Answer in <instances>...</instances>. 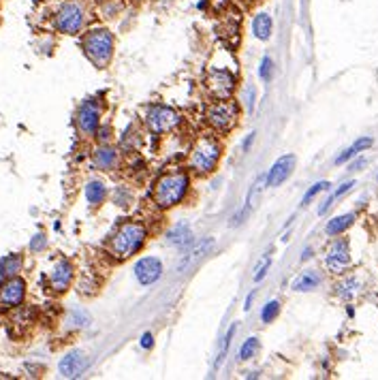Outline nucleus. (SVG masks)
<instances>
[{
  "mask_svg": "<svg viewBox=\"0 0 378 380\" xmlns=\"http://www.w3.org/2000/svg\"><path fill=\"white\" fill-rule=\"evenodd\" d=\"M56 26H58L60 32H67V34H75L81 30L83 26V11L79 4L75 2H67L60 6L58 15H56Z\"/></svg>",
  "mask_w": 378,
  "mask_h": 380,
  "instance_id": "0eeeda50",
  "label": "nucleus"
},
{
  "mask_svg": "<svg viewBox=\"0 0 378 380\" xmlns=\"http://www.w3.org/2000/svg\"><path fill=\"white\" fill-rule=\"evenodd\" d=\"M146 122H148L150 131L167 133V131H171V128H175L177 124H180V116H177L173 109H169V107L154 105V107H150V111H148V116H146Z\"/></svg>",
  "mask_w": 378,
  "mask_h": 380,
  "instance_id": "423d86ee",
  "label": "nucleus"
},
{
  "mask_svg": "<svg viewBox=\"0 0 378 380\" xmlns=\"http://www.w3.org/2000/svg\"><path fill=\"white\" fill-rule=\"evenodd\" d=\"M327 188H329V182H316V184L312 186V188H310V190L303 195V201H302V203H303V205H308L310 201L318 195V192H323V190H327Z\"/></svg>",
  "mask_w": 378,
  "mask_h": 380,
  "instance_id": "cd10ccee",
  "label": "nucleus"
},
{
  "mask_svg": "<svg viewBox=\"0 0 378 380\" xmlns=\"http://www.w3.org/2000/svg\"><path fill=\"white\" fill-rule=\"evenodd\" d=\"M71 278H73V267H71V263L60 261L52 271V286L56 291H64L71 284Z\"/></svg>",
  "mask_w": 378,
  "mask_h": 380,
  "instance_id": "dca6fc26",
  "label": "nucleus"
},
{
  "mask_svg": "<svg viewBox=\"0 0 378 380\" xmlns=\"http://www.w3.org/2000/svg\"><path fill=\"white\" fill-rule=\"evenodd\" d=\"M348 261H351V254H348V243L344 239L333 241L331 248H329V252H327V267L338 274V271H342V269L346 267Z\"/></svg>",
  "mask_w": 378,
  "mask_h": 380,
  "instance_id": "f8f14e48",
  "label": "nucleus"
},
{
  "mask_svg": "<svg viewBox=\"0 0 378 380\" xmlns=\"http://www.w3.org/2000/svg\"><path fill=\"white\" fill-rule=\"evenodd\" d=\"M105 195H107V190H105L103 182H90L88 186H85V199H88L92 205L101 203V201L105 199Z\"/></svg>",
  "mask_w": 378,
  "mask_h": 380,
  "instance_id": "5701e85b",
  "label": "nucleus"
},
{
  "mask_svg": "<svg viewBox=\"0 0 378 380\" xmlns=\"http://www.w3.org/2000/svg\"><path fill=\"white\" fill-rule=\"evenodd\" d=\"M353 286H357V282H355V280H348V282H344V284H340V295H342V297H351Z\"/></svg>",
  "mask_w": 378,
  "mask_h": 380,
  "instance_id": "2f4dec72",
  "label": "nucleus"
},
{
  "mask_svg": "<svg viewBox=\"0 0 378 380\" xmlns=\"http://www.w3.org/2000/svg\"><path fill=\"white\" fill-rule=\"evenodd\" d=\"M186 190H188V175L184 171H175V173L160 177L152 197L158 207H171L180 203L182 197L186 195Z\"/></svg>",
  "mask_w": 378,
  "mask_h": 380,
  "instance_id": "f03ea898",
  "label": "nucleus"
},
{
  "mask_svg": "<svg viewBox=\"0 0 378 380\" xmlns=\"http://www.w3.org/2000/svg\"><path fill=\"white\" fill-rule=\"evenodd\" d=\"M252 299H254V293H250V295L246 297V305H244V310H250V305H252Z\"/></svg>",
  "mask_w": 378,
  "mask_h": 380,
  "instance_id": "e433bc0d",
  "label": "nucleus"
},
{
  "mask_svg": "<svg viewBox=\"0 0 378 380\" xmlns=\"http://www.w3.org/2000/svg\"><path fill=\"white\" fill-rule=\"evenodd\" d=\"M21 269V256L19 254H9L0 261V274L2 276H15L17 271Z\"/></svg>",
  "mask_w": 378,
  "mask_h": 380,
  "instance_id": "4be33fe9",
  "label": "nucleus"
},
{
  "mask_svg": "<svg viewBox=\"0 0 378 380\" xmlns=\"http://www.w3.org/2000/svg\"><path fill=\"white\" fill-rule=\"evenodd\" d=\"M353 186H355V182H346V184H342V186H340V188H338L336 192H333V195H331L329 199H327V201H325V203H323V205H320V207H318V214H325V212H327V210H329V207L333 205V201H336L338 197H342V195H344V192H348V190H351V188H353Z\"/></svg>",
  "mask_w": 378,
  "mask_h": 380,
  "instance_id": "a878e982",
  "label": "nucleus"
},
{
  "mask_svg": "<svg viewBox=\"0 0 378 380\" xmlns=\"http://www.w3.org/2000/svg\"><path fill=\"white\" fill-rule=\"evenodd\" d=\"M372 146V139L370 137H361V139H357L353 143V148H355V152H361V150H366V148H370Z\"/></svg>",
  "mask_w": 378,
  "mask_h": 380,
  "instance_id": "473e14b6",
  "label": "nucleus"
},
{
  "mask_svg": "<svg viewBox=\"0 0 378 380\" xmlns=\"http://www.w3.org/2000/svg\"><path fill=\"white\" fill-rule=\"evenodd\" d=\"M212 248H214V239H212V237H205V239H201V241H199L195 248L190 250L188 254H184L182 259H180V263H177V271H180V274H184V271H186L188 267H192V265H195L199 259H201L203 254H208Z\"/></svg>",
  "mask_w": 378,
  "mask_h": 380,
  "instance_id": "4468645a",
  "label": "nucleus"
},
{
  "mask_svg": "<svg viewBox=\"0 0 378 380\" xmlns=\"http://www.w3.org/2000/svg\"><path fill=\"white\" fill-rule=\"evenodd\" d=\"M259 75H261L263 81H269V79H272V75H274V62H272V58H269V56H265V58H263L261 69H259Z\"/></svg>",
  "mask_w": 378,
  "mask_h": 380,
  "instance_id": "c85d7f7f",
  "label": "nucleus"
},
{
  "mask_svg": "<svg viewBox=\"0 0 378 380\" xmlns=\"http://www.w3.org/2000/svg\"><path fill=\"white\" fill-rule=\"evenodd\" d=\"M355 220V214H344V216H336L327 222V235H340L344 233L348 227L353 225Z\"/></svg>",
  "mask_w": 378,
  "mask_h": 380,
  "instance_id": "aec40b11",
  "label": "nucleus"
},
{
  "mask_svg": "<svg viewBox=\"0 0 378 380\" xmlns=\"http://www.w3.org/2000/svg\"><path fill=\"white\" fill-rule=\"evenodd\" d=\"M24 295H26V282L19 280V278H11V280L4 284L2 293H0V301H2V305L13 307V305L21 304Z\"/></svg>",
  "mask_w": 378,
  "mask_h": 380,
  "instance_id": "ddd939ff",
  "label": "nucleus"
},
{
  "mask_svg": "<svg viewBox=\"0 0 378 380\" xmlns=\"http://www.w3.org/2000/svg\"><path fill=\"white\" fill-rule=\"evenodd\" d=\"M355 154H357V152H355V148L351 146L348 150H344V154H340V156H338V158H336V162H338V164H344L348 158H353Z\"/></svg>",
  "mask_w": 378,
  "mask_h": 380,
  "instance_id": "72a5a7b5",
  "label": "nucleus"
},
{
  "mask_svg": "<svg viewBox=\"0 0 378 380\" xmlns=\"http://www.w3.org/2000/svg\"><path fill=\"white\" fill-rule=\"evenodd\" d=\"M83 52L85 56L96 64V67H107L111 60V54H113V37L111 32L103 30V28H98V30H92L90 34H85L83 39Z\"/></svg>",
  "mask_w": 378,
  "mask_h": 380,
  "instance_id": "7ed1b4c3",
  "label": "nucleus"
},
{
  "mask_svg": "<svg viewBox=\"0 0 378 380\" xmlns=\"http://www.w3.org/2000/svg\"><path fill=\"white\" fill-rule=\"evenodd\" d=\"M220 158V143L214 137H201L192 148L188 167L197 173H210Z\"/></svg>",
  "mask_w": 378,
  "mask_h": 380,
  "instance_id": "20e7f679",
  "label": "nucleus"
},
{
  "mask_svg": "<svg viewBox=\"0 0 378 380\" xmlns=\"http://www.w3.org/2000/svg\"><path fill=\"white\" fill-rule=\"evenodd\" d=\"M144 241H146V227L141 222H133V220L124 222L111 237V254L118 256V259H128L135 252H139Z\"/></svg>",
  "mask_w": 378,
  "mask_h": 380,
  "instance_id": "f257e3e1",
  "label": "nucleus"
},
{
  "mask_svg": "<svg viewBox=\"0 0 378 380\" xmlns=\"http://www.w3.org/2000/svg\"><path fill=\"white\" fill-rule=\"evenodd\" d=\"M205 85H208L210 94L214 98L227 100V98H231V94H233L235 77L231 73H227V71H212L210 77H208V81H205Z\"/></svg>",
  "mask_w": 378,
  "mask_h": 380,
  "instance_id": "6e6552de",
  "label": "nucleus"
},
{
  "mask_svg": "<svg viewBox=\"0 0 378 380\" xmlns=\"http://www.w3.org/2000/svg\"><path fill=\"white\" fill-rule=\"evenodd\" d=\"M293 169H295V156H293V154L278 158V160L274 162V167L269 169V173L265 175V186H269V188H276V186H280L291 173H293Z\"/></svg>",
  "mask_w": 378,
  "mask_h": 380,
  "instance_id": "1a4fd4ad",
  "label": "nucleus"
},
{
  "mask_svg": "<svg viewBox=\"0 0 378 380\" xmlns=\"http://www.w3.org/2000/svg\"><path fill=\"white\" fill-rule=\"evenodd\" d=\"M363 164H366V160H363V158H359L357 162H353V167H351V171H357V169H361Z\"/></svg>",
  "mask_w": 378,
  "mask_h": 380,
  "instance_id": "4c0bfd02",
  "label": "nucleus"
},
{
  "mask_svg": "<svg viewBox=\"0 0 378 380\" xmlns=\"http://www.w3.org/2000/svg\"><path fill=\"white\" fill-rule=\"evenodd\" d=\"M135 276L141 284H154L162 276V263L154 256H146L135 265Z\"/></svg>",
  "mask_w": 378,
  "mask_h": 380,
  "instance_id": "9d476101",
  "label": "nucleus"
},
{
  "mask_svg": "<svg viewBox=\"0 0 378 380\" xmlns=\"http://www.w3.org/2000/svg\"><path fill=\"white\" fill-rule=\"evenodd\" d=\"M235 331H237V325H231L229 331H227V335L223 338V342H220V348H218L216 361H214V368H220V365H223L225 357H227V353H229V348H231V340L235 338Z\"/></svg>",
  "mask_w": 378,
  "mask_h": 380,
  "instance_id": "412c9836",
  "label": "nucleus"
},
{
  "mask_svg": "<svg viewBox=\"0 0 378 380\" xmlns=\"http://www.w3.org/2000/svg\"><path fill=\"white\" fill-rule=\"evenodd\" d=\"M278 314H280V301H276V299H272L269 304L263 307V312H261V320L263 322H272Z\"/></svg>",
  "mask_w": 378,
  "mask_h": 380,
  "instance_id": "bb28decb",
  "label": "nucleus"
},
{
  "mask_svg": "<svg viewBox=\"0 0 378 380\" xmlns=\"http://www.w3.org/2000/svg\"><path fill=\"white\" fill-rule=\"evenodd\" d=\"M254 141V133H250V135H248V139H246V143H244V150H248V148H250V143Z\"/></svg>",
  "mask_w": 378,
  "mask_h": 380,
  "instance_id": "58836bf2",
  "label": "nucleus"
},
{
  "mask_svg": "<svg viewBox=\"0 0 378 380\" xmlns=\"http://www.w3.org/2000/svg\"><path fill=\"white\" fill-rule=\"evenodd\" d=\"M152 346H154V335L152 333L141 335V348H152Z\"/></svg>",
  "mask_w": 378,
  "mask_h": 380,
  "instance_id": "f704fd0d",
  "label": "nucleus"
},
{
  "mask_svg": "<svg viewBox=\"0 0 378 380\" xmlns=\"http://www.w3.org/2000/svg\"><path fill=\"white\" fill-rule=\"evenodd\" d=\"M272 28H274V21L267 13H259L252 21V32L259 41H269V37H272Z\"/></svg>",
  "mask_w": 378,
  "mask_h": 380,
  "instance_id": "f3484780",
  "label": "nucleus"
},
{
  "mask_svg": "<svg viewBox=\"0 0 378 380\" xmlns=\"http://www.w3.org/2000/svg\"><path fill=\"white\" fill-rule=\"evenodd\" d=\"M269 263H272V259H269V252L263 256V259L259 261V265H256V274H254V282H261L263 278H265V274H267V269H269Z\"/></svg>",
  "mask_w": 378,
  "mask_h": 380,
  "instance_id": "c756f323",
  "label": "nucleus"
},
{
  "mask_svg": "<svg viewBox=\"0 0 378 380\" xmlns=\"http://www.w3.org/2000/svg\"><path fill=\"white\" fill-rule=\"evenodd\" d=\"M192 241V233H190V227L180 222V225H175L171 231L167 233V243L171 246H188Z\"/></svg>",
  "mask_w": 378,
  "mask_h": 380,
  "instance_id": "a211bd4d",
  "label": "nucleus"
},
{
  "mask_svg": "<svg viewBox=\"0 0 378 380\" xmlns=\"http://www.w3.org/2000/svg\"><path fill=\"white\" fill-rule=\"evenodd\" d=\"M71 320H73V325L83 327V325H88V314L81 312V310H75V312H73V316H71Z\"/></svg>",
  "mask_w": 378,
  "mask_h": 380,
  "instance_id": "7c9ffc66",
  "label": "nucleus"
},
{
  "mask_svg": "<svg viewBox=\"0 0 378 380\" xmlns=\"http://www.w3.org/2000/svg\"><path fill=\"white\" fill-rule=\"evenodd\" d=\"M259 340L256 338H248L246 342H244V346H241V350H239V359L241 361H248V359H252V357L259 353Z\"/></svg>",
  "mask_w": 378,
  "mask_h": 380,
  "instance_id": "393cba45",
  "label": "nucleus"
},
{
  "mask_svg": "<svg viewBox=\"0 0 378 380\" xmlns=\"http://www.w3.org/2000/svg\"><path fill=\"white\" fill-rule=\"evenodd\" d=\"M41 248H45V237H43V235H37V237H34V241L30 243V250H34V252H37V250H41Z\"/></svg>",
  "mask_w": 378,
  "mask_h": 380,
  "instance_id": "c9c22d12",
  "label": "nucleus"
},
{
  "mask_svg": "<svg viewBox=\"0 0 378 380\" xmlns=\"http://www.w3.org/2000/svg\"><path fill=\"white\" fill-rule=\"evenodd\" d=\"M116 150H111V148H101V150H96V154H94V160L98 167H103V169H111L113 164H116Z\"/></svg>",
  "mask_w": 378,
  "mask_h": 380,
  "instance_id": "b1692460",
  "label": "nucleus"
},
{
  "mask_svg": "<svg viewBox=\"0 0 378 380\" xmlns=\"http://www.w3.org/2000/svg\"><path fill=\"white\" fill-rule=\"evenodd\" d=\"M85 368H88V357H85L81 350H73L69 353L64 359L60 361V374L64 378H77L81 376Z\"/></svg>",
  "mask_w": 378,
  "mask_h": 380,
  "instance_id": "9b49d317",
  "label": "nucleus"
},
{
  "mask_svg": "<svg viewBox=\"0 0 378 380\" xmlns=\"http://www.w3.org/2000/svg\"><path fill=\"white\" fill-rule=\"evenodd\" d=\"M320 284V274L314 269H308L303 274H299L293 280V291H312Z\"/></svg>",
  "mask_w": 378,
  "mask_h": 380,
  "instance_id": "6ab92c4d",
  "label": "nucleus"
},
{
  "mask_svg": "<svg viewBox=\"0 0 378 380\" xmlns=\"http://www.w3.org/2000/svg\"><path fill=\"white\" fill-rule=\"evenodd\" d=\"M208 122L216 128V131H231L237 122V105L231 103L229 98L227 100H218L208 109Z\"/></svg>",
  "mask_w": 378,
  "mask_h": 380,
  "instance_id": "39448f33",
  "label": "nucleus"
},
{
  "mask_svg": "<svg viewBox=\"0 0 378 380\" xmlns=\"http://www.w3.org/2000/svg\"><path fill=\"white\" fill-rule=\"evenodd\" d=\"M77 122H79V128H81L83 133H94L96 126H98V109L92 103L81 105Z\"/></svg>",
  "mask_w": 378,
  "mask_h": 380,
  "instance_id": "2eb2a0df",
  "label": "nucleus"
}]
</instances>
